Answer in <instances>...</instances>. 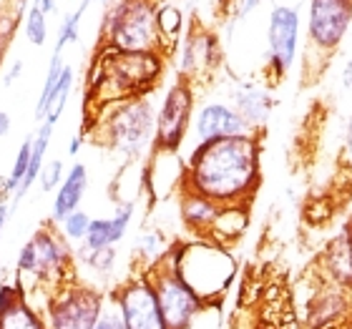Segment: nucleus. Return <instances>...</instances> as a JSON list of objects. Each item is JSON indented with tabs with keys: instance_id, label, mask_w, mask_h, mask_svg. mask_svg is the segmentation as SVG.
<instances>
[{
	"instance_id": "nucleus-30",
	"label": "nucleus",
	"mask_w": 352,
	"mask_h": 329,
	"mask_svg": "<svg viewBox=\"0 0 352 329\" xmlns=\"http://www.w3.org/2000/svg\"><path fill=\"white\" fill-rule=\"evenodd\" d=\"M30 146H33V133L30 136H25L21 144V148H18V154H15L13 159V166H10V171H8V189H10V194L15 196V191L21 189L23 179H25V174H28V166H30Z\"/></svg>"
},
{
	"instance_id": "nucleus-5",
	"label": "nucleus",
	"mask_w": 352,
	"mask_h": 329,
	"mask_svg": "<svg viewBox=\"0 0 352 329\" xmlns=\"http://www.w3.org/2000/svg\"><path fill=\"white\" fill-rule=\"evenodd\" d=\"M166 256L206 307L219 304L236 277V259L229 247L209 239L174 242Z\"/></svg>"
},
{
	"instance_id": "nucleus-3",
	"label": "nucleus",
	"mask_w": 352,
	"mask_h": 329,
	"mask_svg": "<svg viewBox=\"0 0 352 329\" xmlns=\"http://www.w3.org/2000/svg\"><path fill=\"white\" fill-rule=\"evenodd\" d=\"M76 279V251L60 236L53 221L33 231L28 242H23L15 256V284L25 297L33 292L51 294L63 282Z\"/></svg>"
},
{
	"instance_id": "nucleus-42",
	"label": "nucleus",
	"mask_w": 352,
	"mask_h": 329,
	"mask_svg": "<svg viewBox=\"0 0 352 329\" xmlns=\"http://www.w3.org/2000/svg\"><path fill=\"white\" fill-rule=\"evenodd\" d=\"M252 329H282L279 324L270 322V319H257V322L252 324Z\"/></svg>"
},
{
	"instance_id": "nucleus-22",
	"label": "nucleus",
	"mask_w": 352,
	"mask_h": 329,
	"mask_svg": "<svg viewBox=\"0 0 352 329\" xmlns=\"http://www.w3.org/2000/svg\"><path fill=\"white\" fill-rule=\"evenodd\" d=\"M247 229H250V206H221L209 231V242L232 247L236 239H242Z\"/></svg>"
},
{
	"instance_id": "nucleus-43",
	"label": "nucleus",
	"mask_w": 352,
	"mask_h": 329,
	"mask_svg": "<svg viewBox=\"0 0 352 329\" xmlns=\"http://www.w3.org/2000/svg\"><path fill=\"white\" fill-rule=\"evenodd\" d=\"M345 151L347 156L352 159V116H350V124H347V136H345Z\"/></svg>"
},
{
	"instance_id": "nucleus-1",
	"label": "nucleus",
	"mask_w": 352,
	"mask_h": 329,
	"mask_svg": "<svg viewBox=\"0 0 352 329\" xmlns=\"http://www.w3.org/2000/svg\"><path fill=\"white\" fill-rule=\"evenodd\" d=\"M262 186V133L197 144L184 161L179 191L219 206H250Z\"/></svg>"
},
{
	"instance_id": "nucleus-34",
	"label": "nucleus",
	"mask_w": 352,
	"mask_h": 329,
	"mask_svg": "<svg viewBox=\"0 0 352 329\" xmlns=\"http://www.w3.org/2000/svg\"><path fill=\"white\" fill-rule=\"evenodd\" d=\"M94 329H126L124 322H121V317H118V312L113 309V304H106V309H103L101 319H98V324H96Z\"/></svg>"
},
{
	"instance_id": "nucleus-14",
	"label": "nucleus",
	"mask_w": 352,
	"mask_h": 329,
	"mask_svg": "<svg viewBox=\"0 0 352 329\" xmlns=\"http://www.w3.org/2000/svg\"><path fill=\"white\" fill-rule=\"evenodd\" d=\"M247 133H254V131L244 124V118L236 113L232 103L209 101L199 111H194V121H191L194 146H197V144H206V141H217V139L247 136Z\"/></svg>"
},
{
	"instance_id": "nucleus-6",
	"label": "nucleus",
	"mask_w": 352,
	"mask_h": 329,
	"mask_svg": "<svg viewBox=\"0 0 352 329\" xmlns=\"http://www.w3.org/2000/svg\"><path fill=\"white\" fill-rule=\"evenodd\" d=\"M156 5L159 0L109 3L98 30V48H113L124 53H162V36L156 28Z\"/></svg>"
},
{
	"instance_id": "nucleus-8",
	"label": "nucleus",
	"mask_w": 352,
	"mask_h": 329,
	"mask_svg": "<svg viewBox=\"0 0 352 329\" xmlns=\"http://www.w3.org/2000/svg\"><path fill=\"white\" fill-rule=\"evenodd\" d=\"M151 286L156 292V302L162 309L164 324L166 329H191L199 317L204 315L206 304L199 299L194 289H191L179 271L174 269V264L169 262V256H164L162 262L154 264L151 269H146Z\"/></svg>"
},
{
	"instance_id": "nucleus-20",
	"label": "nucleus",
	"mask_w": 352,
	"mask_h": 329,
	"mask_svg": "<svg viewBox=\"0 0 352 329\" xmlns=\"http://www.w3.org/2000/svg\"><path fill=\"white\" fill-rule=\"evenodd\" d=\"M86 191H88V168H86V163H74V166L66 171V176H63L60 186L56 189V194H53L51 219H48V221H53V224L58 227L68 214L78 212V209H81V204H83V198H86Z\"/></svg>"
},
{
	"instance_id": "nucleus-4",
	"label": "nucleus",
	"mask_w": 352,
	"mask_h": 329,
	"mask_svg": "<svg viewBox=\"0 0 352 329\" xmlns=\"http://www.w3.org/2000/svg\"><path fill=\"white\" fill-rule=\"evenodd\" d=\"M96 144L106 146L126 161H136L154 148L156 109L151 95H136L103 106L91 121Z\"/></svg>"
},
{
	"instance_id": "nucleus-9",
	"label": "nucleus",
	"mask_w": 352,
	"mask_h": 329,
	"mask_svg": "<svg viewBox=\"0 0 352 329\" xmlns=\"http://www.w3.org/2000/svg\"><path fill=\"white\" fill-rule=\"evenodd\" d=\"M194 106H197L194 86L176 76V81L166 88V93L156 109V133L151 151L179 154V148L184 146V141L191 131Z\"/></svg>"
},
{
	"instance_id": "nucleus-32",
	"label": "nucleus",
	"mask_w": 352,
	"mask_h": 329,
	"mask_svg": "<svg viewBox=\"0 0 352 329\" xmlns=\"http://www.w3.org/2000/svg\"><path fill=\"white\" fill-rule=\"evenodd\" d=\"M262 3L264 0H227V3L221 5V10H224V18H227L229 28H234L236 23L247 21Z\"/></svg>"
},
{
	"instance_id": "nucleus-40",
	"label": "nucleus",
	"mask_w": 352,
	"mask_h": 329,
	"mask_svg": "<svg viewBox=\"0 0 352 329\" xmlns=\"http://www.w3.org/2000/svg\"><path fill=\"white\" fill-rule=\"evenodd\" d=\"M342 83H345L347 91H352V56H350V58H347L345 71H342Z\"/></svg>"
},
{
	"instance_id": "nucleus-41",
	"label": "nucleus",
	"mask_w": 352,
	"mask_h": 329,
	"mask_svg": "<svg viewBox=\"0 0 352 329\" xmlns=\"http://www.w3.org/2000/svg\"><path fill=\"white\" fill-rule=\"evenodd\" d=\"M81 141H83V133H76L74 139H71V144H68V154H71V156L78 154V148H81Z\"/></svg>"
},
{
	"instance_id": "nucleus-44",
	"label": "nucleus",
	"mask_w": 352,
	"mask_h": 329,
	"mask_svg": "<svg viewBox=\"0 0 352 329\" xmlns=\"http://www.w3.org/2000/svg\"><path fill=\"white\" fill-rule=\"evenodd\" d=\"M13 3H15V0H0V8H10Z\"/></svg>"
},
{
	"instance_id": "nucleus-28",
	"label": "nucleus",
	"mask_w": 352,
	"mask_h": 329,
	"mask_svg": "<svg viewBox=\"0 0 352 329\" xmlns=\"http://www.w3.org/2000/svg\"><path fill=\"white\" fill-rule=\"evenodd\" d=\"M23 21H25L23 23L25 41H28L30 45H36V48H43L45 41H48V15H45L38 5L30 3Z\"/></svg>"
},
{
	"instance_id": "nucleus-24",
	"label": "nucleus",
	"mask_w": 352,
	"mask_h": 329,
	"mask_svg": "<svg viewBox=\"0 0 352 329\" xmlns=\"http://www.w3.org/2000/svg\"><path fill=\"white\" fill-rule=\"evenodd\" d=\"M51 139H53V126L51 124H41L33 131V146H30V166H28V174L23 179L21 189L15 191V201H21L25 194H28L33 186L38 183V176L43 171V163H45V154H48V146H51Z\"/></svg>"
},
{
	"instance_id": "nucleus-2",
	"label": "nucleus",
	"mask_w": 352,
	"mask_h": 329,
	"mask_svg": "<svg viewBox=\"0 0 352 329\" xmlns=\"http://www.w3.org/2000/svg\"><path fill=\"white\" fill-rule=\"evenodd\" d=\"M164 68L166 58L162 53H124L113 48H98L88 71L86 103L101 111L109 103L151 95L162 83Z\"/></svg>"
},
{
	"instance_id": "nucleus-10",
	"label": "nucleus",
	"mask_w": 352,
	"mask_h": 329,
	"mask_svg": "<svg viewBox=\"0 0 352 329\" xmlns=\"http://www.w3.org/2000/svg\"><path fill=\"white\" fill-rule=\"evenodd\" d=\"M111 304L118 312L126 329H166L146 271H133L131 277L111 292Z\"/></svg>"
},
{
	"instance_id": "nucleus-15",
	"label": "nucleus",
	"mask_w": 352,
	"mask_h": 329,
	"mask_svg": "<svg viewBox=\"0 0 352 329\" xmlns=\"http://www.w3.org/2000/svg\"><path fill=\"white\" fill-rule=\"evenodd\" d=\"M229 103L244 118L254 133H264V126L270 121L272 109H274V95L272 88L254 81H239L229 91Z\"/></svg>"
},
{
	"instance_id": "nucleus-26",
	"label": "nucleus",
	"mask_w": 352,
	"mask_h": 329,
	"mask_svg": "<svg viewBox=\"0 0 352 329\" xmlns=\"http://www.w3.org/2000/svg\"><path fill=\"white\" fill-rule=\"evenodd\" d=\"M74 86H76V71L74 66L63 68V73H60L58 83H56V88H53V95H51V103H48V111H45V124L56 126L60 121V116H63V111H66L68 106V98H71V93H74Z\"/></svg>"
},
{
	"instance_id": "nucleus-39",
	"label": "nucleus",
	"mask_w": 352,
	"mask_h": 329,
	"mask_svg": "<svg viewBox=\"0 0 352 329\" xmlns=\"http://www.w3.org/2000/svg\"><path fill=\"white\" fill-rule=\"evenodd\" d=\"M10 196H13V194H10V189H8V179L6 176H0V206L8 204V198Z\"/></svg>"
},
{
	"instance_id": "nucleus-27",
	"label": "nucleus",
	"mask_w": 352,
	"mask_h": 329,
	"mask_svg": "<svg viewBox=\"0 0 352 329\" xmlns=\"http://www.w3.org/2000/svg\"><path fill=\"white\" fill-rule=\"evenodd\" d=\"M91 3H94V0H81V3H78V8H76V10H71V13H66V15H63V18H60L58 36H56V45H53V51L66 53L68 45L78 43V38H81V23H83V15H86V10H88V8H91Z\"/></svg>"
},
{
	"instance_id": "nucleus-11",
	"label": "nucleus",
	"mask_w": 352,
	"mask_h": 329,
	"mask_svg": "<svg viewBox=\"0 0 352 329\" xmlns=\"http://www.w3.org/2000/svg\"><path fill=\"white\" fill-rule=\"evenodd\" d=\"M300 51V10L292 5H274L267 18V78L285 81Z\"/></svg>"
},
{
	"instance_id": "nucleus-16",
	"label": "nucleus",
	"mask_w": 352,
	"mask_h": 329,
	"mask_svg": "<svg viewBox=\"0 0 352 329\" xmlns=\"http://www.w3.org/2000/svg\"><path fill=\"white\" fill-rule=\"evenodd\" d=\"M350 307L345 289L324 282L307 302V329H340L350 317Z\"/></svg>"
},
{
	"instance_id": "nucleus-23",
	"label": "nucleus",
	"mask_w": 352,
	"mask_h": 329,
	"mask_svg": "<svg viewBox=\"0 0 352 329\" xmlns=\"http://www.w3.org/2000/svg\"><path fill=\"white\" fill-rule=\"evenodd\" d=\"M156 28L162 36V53L164 58L174 56V51L182 43L184 36V10L174 3H159L156 5Z\"/></svg>"
},
{
	"instance_id": "nucleus-45",
	"label": "nucleus",
	"mask_w": 352,
	"mask_h": 329,
	"mask_svg": "<svg viewBox=\"0 0 352 329\" xmlns=\"http://www.w3.org/2000/svg\"><path fill=\"white\" fill-rule=\"evenodd\" d=\"M232 329H239V327H236V324H234V327H232ZM244 329H252V324H250V327H244Z\"/></svg>"
},
{
	"instance_id": "nucleus-21",
	"label": "nucleus",
	"mask_w": 352,
	"mask_h": 329,
	"mask_svg": "<svg viewBox=\"0 0 352 329\" xmlns=\"http://www.w3.org/2000/svg\"><path fill=\"white\" fill-rule=\"evenodd\" d=\"M219 204H214L199 194L179 191V219L191 234V239H209V231L219 216Z\"/></svg>"
},
{
	"instance_id": "nucleus-35",
	"label": "nucleus",
	"mask_w": 352,
	"mask_h": 329,
	"mask_svg": "<svg viewBox=\"0 0 352 329\" xmlns=\"http://www.w3.org/2000/svg\"><path fill=\"white\" fill-rule=\"evenodd\" d=\"M23 68H25V63H23L21 58H15L13 63L8 66V71H3V76H0V83H3L6 88H10L23 76Z\"/></svg>"
},
{
	"instance_id": "nucleus-33",
	"label": "nucleus",
	"mask_w": 352,
	"mask_h": 329,
	"mask_svg": "<svg viewBox=\"0 0 352 329\" xmlns=\"http://www.w3.org/2000/svg\"><path fill=\"white\" fill-rule=\"evenodd\" d=\"M66 176V166H63V159H51V161L43 163V171L38 176V183H41V191L43 194H56V189L60 186Z\"/></svg>"
},
{
	"instance_id": "nucleus-13",
	"label": "nucleus",
	"mask_w": 352,
	"mask_h": 329,
	"mask_svg": "<svg viewBox=\"0 0 352 329\" xmlns=\"http://www.w3.org/2000/svg\"><path fill=\"white\" fill-rule=\"evenodd\" d=\"M221 60H224V48L219 43V36L194 23L179 43V78L197 88V83L206 81L219 71Z\"/></svg>"
},
{
	"instance_id": "nucleus-19",
	"label": "nucleus",
	"mask_w": 352,
	"mask_h": 329,
	"mask_svg": "<svg viewBox=\"0 0 352 329\" xmlns=\"http://www.w3.org/2000/svg\"><path fill=\"white\" fill-rule=\"evenodd\" d=\"M133 212H136V204H133V201H124V204L116 206V212L111 214V216H98V219H94L86 234V242H83L81 247L91 249V251L116 247L126 236L129 227H131Z\"/></svg>"
},
{
	"instance_id": "nucleus-38",
	"label": "nucleus",
	"mask_w": 352,
	"mask_h": 329,
	"mask_svg": "<svg viewBox=\"0 0 352 329\" xmlns=\"http://www.w3.org/2000/svg\"><path fill=\"white\" fill-rule=\"evenodd\" d=\"M10 214H13V206L10 204L0 206V242H3V231H6V224H8V219H10Z\"/></svg>"
},
{
	"instance_id": "nucleus-25",
	"label": "nucleus",
	"mask_w": 352,
	"mask_h": 329,
	"mask_svg": "<svg viewBox=\"0 0 352 329\" xmlns=\"http://www.w3.org/2000/svg\"><path fill=\"white\" fill-rule=\"evenodd\" d=\"M171 244L166 236H164L162 229H144L139 236H136V244H133V259L139 264V271L151 269L154 264H159L166 256V251L171 249Z\"/></svg>"
},
{
	"instance_id": "nucleus-18",
	"label": "nucleus",
	"mask_w": 352,
	"mask_h": 329,
	"mask_svg": "<svg viewBox=\"0 0 352 329\" xmlns=\"http://www.w3.org/2000/svg\"><path fill=\"white\" fill-rule=\"evenodd\" d=\"M320 264L330 284L352 292V224H345V229L327 242Z\"/></svg>"
},
{
	"instance_id": "nucleus-37",
	"label": "nucleus",
	"mask_w": 352,
	"mask_h": 329,
	"mask_svg": "<svg viewBox=\"0 0 352 329\" xmlns=\"http://www.w3.org/2000/svg\"><path fill=\"white\" fill-rule=\"evenodd\" d=\"M13 128V121H10V113L8 111H0V139H6Z\"/></svg>"
},
{
	"instance_id": "nucleus-36",
	"label": "nucleus",
	"mask_w": 352,
	"mask_h": 329,
	"mask_svg": "<svg viewBox=\"0 0 352 329\" xmlns=\"http://www.w3.org/2000/svg\"><path fill=\"white\" fill-rule=\"evenodd\" d=\"M33 5H38L45 15L58 13V0H33Z\"/></svg>"
},
{
	"instance_id": "nucleus-7",
	"label": "nucleus",
	"mask_w": 352,
	"mask_h": 329,
	"mask_svg": "<svg viewBox=\"0 0 352 329\" xmlns=\"http://www.w3.org/2000/svg\"><path fill=\"white\" fill-rule=\"evenodd\" d=\"M109 299L98 286L83 284L78 277L56 286L43 302L48 329H94Z\"/></svg>"
},
{
	"instance_id": "nucleus-29",
	"label": "nucleus",
	"mask_w": 352,
	"mask_h": 329,
	"mask_svg": "<svg viewBox=\"0 0 352 329\" xmlns=\"http://www.w3.org/2000/svg\"><path fill=\"white\" fill-rule=\"evenodd\" d=\"M91 216H88V212H83V209H78V212L74 214H68L66 219L58 224V231L60 236L66 239L71 247H81L83 242H86V234H88V229H91Z\"/></svg>"
},
{
	"instance_id": "nucleus-31",
	"label": "nucleus",
	"mask_w": 352,
	"mask_h": 329,
	"mask_svg": "<svg viewBox=\"0 0 352 329\" xmlns=\"http://www.w3.org/2000/svg\"><path fill=\"white\" fill-rule=\"evenodd\" d=\"M21 25V15L15 13V8H0V68L6 60V53L15 38V30Z\"/></svg>"
},
{
	"instance_id": "nucleus-17",
	"label": "nucleus",
	"mask_w": 352,
	"mask_h": 329,
	"mask_svg": "<svg viewBox=\"0 0 352 329\" xmlns=\"http://www.w3.org/2000/svg\"><path fill=\"white\" fill-rule=\"evenodd\" d=\"M0 329H48L43 312L15 282L0 284Z\"/></svg>"
},
{
	"instance_id": "nucleus-12",
	"label": "nucleus",
	"mask_w": 352,
	"mask_h": 329,
	"mask_svg": "<svg viewBox=\"0 0 352 329\" xmlns=\"http://www.w3.org/2000/svg\"><path fill=\"white\" fill-rule=\"evenodd\" d=\"M352 25V0H309L307 51L322 56L327 63L347 38Z\"/></svg>"
}]
</instances>
